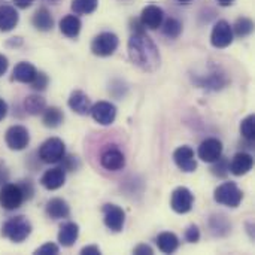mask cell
<instances>
[{
	"instance_id": "1",
	"label": "cell",
	"mask_w": 255,
	"mask_h": 255,
	"mask_svg": "<svg viewBox=\"0 0 255 255\" xmlns=\"http://www.w3.org/2000/svg\"><path fill=\"white\" fill-rule=\"evenodd\" d=\"M128 57L134 66L143 72H155L160 66V51L154 40L143 33H133L127 43Z\"/></svg>"
},
{
	"instance_id": "2",
	"label": "cell",
	"mask_w": 255,
	"mask_h": 255,
	"mask_svg": "<svg viewBox=\"0 0 255 255\" xmlns=\"http://www.w3.org/2000/svg\"><path fill=\"white\" fill-rule=\"evenodd\" d=\"M31 230H33L31 223L25 217L18 215V217H13V218L7 220L3 224L1 236L9 239L13 244H21L31 235Z\"/></svg>"
},
{
	"instance_id": "3",
	"label": "cell",
	"mask_w": 255,
	"mask_h": 255,
	"mask_svg": "<svg viewBox=\"0 0 255 255\" xmlns=\"http://www.w3.org/2000/svg\"><path fill=\"white\" fill-rule=\"evenodd\" d=\"M214 200L218 205L227 206V208H238L244 200V193L238 187L236 182L227 181L218 185L214 191Z\"/></svg>"
},
{
	"instance_id": "4",
	"label": "cell",
	"mask_w": 255,
	"mask_h": 255,
	"mask_svg": "<svg viewBox=\"0 0 255 255\" xmlns=\"http://www.w3.org/2000/svg\"><path fill=\"white\" fill-rule=\"evenodd\" d=\"M37 154L42 163H46V164L60 163L61 158L66 155V145L58 137H49L40 145Z\"/></svg>"
},
{
	"instance_id": "5",
	"label": "cell",
	"mask_w": 255,
	"mask_h": 255,
	"mask_svg": "<svg viewBox=\"0 0 255 255\" xmlns=\"http://www.w3.org/2000/svg\"><path fill=\"white\" fill-rule=\"evenodd\" d=\"M120 45V39L112 31L99 33L91 42V52L97 57H109L112 55Z\"/></svg>"
},
{
	"instance_id": "6",
	"label": "cell",
	"mask_w": 255,
	"mask_h": 255,
	"mask_svg": "<svg viewBox=\"0 0 255 255\" xmlns=\"http://www.w3.org/2000/svg\"><path fill=\"white\" fill-rule=\"evenodd\" d=\"M25 202L19 184H4L0 188V206L6 211H15Z\"/></svg>"
},
{
	"instance_id": "7",
	"label": "cell",
	"mask_w": 255,
	"mask_h": 255,
	"mask_svg": "<svg viewBox=\"0 0 255 255\" xmlns=\"http://www.w3.org/2000/svg\"><path fill=\"white\" fill-rule=\"evenodd\" d=\"M4 140L9 149L12 151H22L28 146L30 143V133L24 126H12L7 128L4 134Z\"/></svg>"
},
{
	"instance_id": "8",
	"label": "cell",
	"mask_w": 255,
	"mask_h": 255,
	"mask_svg": "<svg viewBox=\"0 0 255 255\" xmlns=\"http://www.w3.org/2000/svg\"><path fill=\"white\" fill-rule=\"evenodd\" d=\"M194 205V194L187 187H178L170 196V208L176 214H188Z\"/></svg>"
},
{
	"instance_id": "9",
	"label": "cell",
	"mask_w": 255,
	"mask_h": 255,
	"mask_svg": "<svg viewBox=\"0 0 255 255\" xmlns=\"http://www.w3.org/2000/svg\"><path fill=\"white\" fill-rule=\"evenodd\" d=\"M103 221L111 232L120 233L126 224V212L118 205L108 203L103 206Z\"/></svg>"
},
{
	"instance_id": "10",
	"label": "cell",
	"mask_w": 255,
	"mask_h": 255,
	"mask_svg": "<svg viewBox=\"0 0 255 255\" xmlns=\"http://www.w3.org/2000/svg\"><path fill=\"white\" fill-rule=\"evenodd\" d=\"M233 39H235L233 28L227 21L221 19L214 25L212 33H211V43H212L214 48L224 49V48L232 45Z\"/></svg>"
},
{
	"instance_id": "11",
	"label": "cell",
	"mask_w": 255,
	"mask_h": 255,
	"mask_svg": "<svg viewBox=\"0 0 255 255\" xmlns=\"http://www.w3.org/2000/svg\"><path fill=\"white\" fill-rule=\"evenodd\" d=\"M173 161L178 166V169L185 173H193L197 169V160H196L194 149L188 145H182L178 149H175Z\"/></svg>"
},
{
	"instance_id": "12",
	"label": "cell",
	"mask_w": 255,
	"mask_h": 255,
	"mask_svg": "<svg viewBox=\"0 0 255 255\" xmlns=\"http://www.w3.org/2000/svg\"><path fill=\"white\" fill-rule=\"evenodd\" d=\"M90 115L96 123L100 126H111L115 123L117 118V108L111 102H97L96 105L91 106Z\"/></svg>"
},
{
	"instance_id": "13",
	"label": "cell",
	"mask_w": 255,
	"mask_h": 255,
	"mask_svg": "<svg viewBox=\"0 0 255 255\" xmlns=\"http://www.w3.org/2000/svg\"><path fill=\"white\" fill-rule=\"evenodd\" d=\"M223 142L217 137H209L205 139L197 151V155L202 161L205 163H214L223 155Z\"/></svg>"
},
{
	"instance_id": "14",
	"label": "cell",
	"mask_w": 255,
	"mask_h": 255,
	"mask_svg": "<svg viewBox=\"0 0 255 255\" xmlns=\"http://www.w3.org/2000/svg\"><path fill=\"white\" fill-rule=\"evenodd\" d=\"M139 19L145 28L157 30L158 27H161V24L164 21V10L157 4H148L142 9Z\"/></svg>"
},
{
	"instance_id": "15",
	"label": "cell",
	"mask_w": 255,
	"mask_h": 255,
	"mask_svg": "<svg viewBox=\"0 0 255 255\" xmlns=\"http://www.w3.org/2000/svg\"><path fill=\"white\" fill-rule=\"evenodd\" d=\"M100 164L109 172L123 170L126 166V155L118 148H109L100 155Z\"/></svg>"
},
{
	"instance_id": "16",
	"label": "cell",
	"mask_w": 255,
	"mask_h": 255,
	"mask_svg": "<svg viewBox=\"0 0 255 255\" xmlns=\"http://www.w3.org/2000/svg\"><path fill=\"white\" fill-rule=\"evenodd\" d=\"M230 172L235 176H244L247 173H250L254 167V158L251 154L248 152H238L235 154V157L232 158V161L229 163Z\"/></svg>"
},
{
	"instance_id": "17",
	"label": "cell",
	"mask_w": 255,
	"mask_h": 255,
	"mask_svg": "<svg viewBox=\"0 0 255 255\" xmlns=\"http://www.w3.org/2000/svg\"><path fill=\"white\" fill-rule=\"evenodd\" d=\"M66 182V172L63 167H52L49 170H46L42 178H40V184L43 188H46L48 191H55L58 188H61Z\"/></svg>"
},
{
	"instance_id": "18",
	"label": "cell",
	"mask_w": 255,
	"mask_h": 255,
	"mask_svg": "<svg viewBox=\"0 0 255 255\" xmlns=\"http://www.w3.org/2000/svg\"><path fill=\"white\" fill-rule=\"evenodd\" d=\"M67 105L69 108L78 114V115H90V111H91V99L81 90H75L70 96H69V100H67Z\"/></svg>"
},
{
	"instance_id": "19",
	"label": "cell",
	"mask_w": 255,
	"mask_h": 255,
	"mask_svg": "<svg viewBox=\"0 0 255 255\" xmlns=\"http://www.w3.org/2000/svg\"><path fill=\"white\" fill-rule=\"evenodd\" d=\"M45 212L52 220H64L70 217V206L66 200L60 197H54L46 202Z\"/></svg>"
},
{
	"instance_id": "20",
	"label": "cell",
	"mask_w": 255,
	"mask_h": 255,
	"mask_svg": "<svg viewBox=\"0 0 255 255\" xmlns=\"http://www.w3.org/2000/svg\"><path fill=\"white\" fill-rule=\"evenodd\" d=\"M79 238V226L76 223H66L60 227L58 232V244L63 248H70Z\"/></svg>"
},
{
	"instance_id": "21",
	"label": "cell",
	"mask_w": 255,
	"mask_h": 255,
	"mask_svg": "<svg viewBox=\"0 0 255 255\" xmlns=\"http://www.w3.org/2000/svg\"><path fill=\"white\" fill-rule=\"evenodd\" d=\"M19 21L18 10L10 4H0V31H10Z\"/></svg>"
},
{
	"instance_id": "22",
	"label": "cell",
	"mask_w": 255,
	"mask_h": 255,
	"mask_svg": "<svg viewBox=\"0 0 255 255\" xmlns=\"http://www.w3.org/2000/svg\"><path fill=\"white\" fill-rule=\"evenodd\" d=\"M37 73V69L28 63V61H21L13 67L12 72V81L21 82V84H30Z\"/></svg>"
},
{
	"instance_id": "23",
	"label": "cell",
	"mask_w": 255,
	"mask_h": 255,
	"mask_svg": "<svg viewBox=\"0 0 255 255\" xmlns=\"http://www.w3.org/2000/svg\"><path fill=\"white\" fill-rule=\"evenodd\" d=\"M31 24L39 31H51L54 27V18L46 7H39L31 18Z\"/></svg>"
},
{
	"instance_id": "24",
	"label": "cell",
	"mask_w": 255,
	"mask_h": 255,
	"mask_svg": "<svg viewBox=\"0 0 255 255\" xmlns=\"http://www.w3.org/2000/svg\"><path fill=\"white\" fill-rule=\"evenodd\" d=\"M58 27H60V31H61L64 36H67V37H70V39H75V37H78V34L81 33L82 22H81V19H79L76 15H66V16H63V18L60 19Z\"/></svg>"
},
{
	"instance_id": "25",
	"label": "cell",
	"mask_w": 255,
	"mask_h": 255,
	"mask_svg": "<svg viewBox=\"0 0 255 255\" xmlns=\"http://www.w3.org/2000/svg\"><path fill=\"white\" fill-rule=\"evenodd\" d=\"M157 247L163 254H173L179 248V239L172 232H163L157 236Z\"/></svg>"
},
{
	"instance_id": "26",
	"label": "cell",
	"mask_w": 255,
	"mask_h": 255,
	"mask_svg": "<svg viewBox=\"0 0 255 255\" xmlns=\"http://www.w3.org/2000/svg\"><path fill=\"white\" fill-rule=\"evenodd\" d=\"M63 120H64V114L57 106L45 108V111L42 112V123L48 128H57V127H60L63 124Z\"/></svg>"
},
{
	"instance_id": "27",
	"label": "cell",
	"mask_w": 255,
	"mask_h": 255,
	"mask_svg": "<svg viewBox=\"0 0 255 255\" xmlns=\"http://www.w3.org/2000/svg\"><path fill=\"white\" fill-rule=\"evenodd\" d=\"M22 106H24V111H25L28 115L36 117V115H40V114L45 111L46 102H45V99H43L42 96H39V94H30V96H27V97L24 99Z\"/></svg>"
},
{
	"instance_id": "28",
	"label": "cell",
	"mask_w": 255,
	"mask_h": 255,
	"mask_svg": "<svg viewBox=\"0 0 255 255\" xmlns=\"http://www.w3.org/2000/svg\"><path fill=\"white\" fill-rule=\"evenodd\" d=\"M196 84H197L200 88L220 90V88H223V87L227 84V79H226V76H224V75L214 72V73L208 75V78H206V76H199V78L196 79Z\"/></svg>"
},
{
	"instance_id": "29",
	"label": "cell",
	"mask_w": 255,
	"mask_h": 255,
	"mask_svg": "<svg viewBox=\"0 0 255 255\" xmlns=\"http://www.w3.org/2000/svg\"><path fill=\"white\" fill-rule=\"evenodd\" d=\"M99 6V0H72V10L76 15H90Z\"/></svg>"
},
{
	"instance_id": "30",
	"label": "cell",
	"mask_w": 255,
	"mask_h": 255,
	"mask_svg": "<svg viewBox=\"0 0 255 255\" xmlns=\"http://www.w3.org/2000/svg\"><path fill=\"white\" fill-rule=\"evenodd\" d=\"M233 28V34L238 36V37H247L253 33L254 30V22L251 18H247V16H241L236 19L235 25L232 27Z\"/></svg>"
},
{
	"instance_id": "31",
	"label": "cell",
	"mask_w": 255,
	"mask_h": 255,
	"mask_svg": "<svg viewBox=\"0 0 255 255\" xmlns=\"http://www.w3.org/2000/svg\"><path fill=\"white\" fill-rule=\"evenodd\" d=\"M161 28L163 34L167 36L169 39H176L182 33V24L176 18H167L166 21H163Z\"/></svg>"
},
{
	"instance_id": "32",
	"label": "cell",
	"mask_w": 255,
	"mask_h": 255,
	"mask_svg": "<svg viewBox=\"0 0 255 255\" xmlns=\"http://www.w3.org/2000/svg\"><path fill=\"white\" fill-rule=\"evenodd\" d=\"M211 230L218 235V236H223L221 232H224V235H227L230 232V224L229 221L226 220V217L223 215H214L211 218Z\"/></svg>"
},
{
	"instance_id": "33",
	"label": "cell",
	"mask_w": 255,
	"mask_h": 255,
	"mask_svg": "<svg viewBox=\"0 0 255 255\" xmlns=\"http://www.w3.org/2000/svg\"><path fill=\"white\" fill-rule=\"evenodd\" d=\"M254 123V115H248V117H247L245 120H242V123H241V134H242L248 142H254L255 139Z\"/></svg>"
},
{
	"instance_id": "34",
	"label": "cell",
	"mask_w": 255,
	"mask_h": 255,
	"mask_svg": "<svg viewBox=\"0 0 255 255\" xmlns=\"http://www.w3.org/2000/svg\"><path fill=\"white\" fill-rule=\"evenodd\" d=\"M214 166H212V173L215 175V176H218V178H224V176H227L229 175V172H230V167H229V161L226 160V158H223V155L217 160V161H214L212 163Z\"/></svg>"
},
{
	"instance_id": "35",
	"label": "cell",
	"mask_w": 255,
	"mask_h": 255,
	"mask_svg": "<svg viewBox=\"0 0 255 255\" xmlns=\"http://www.w3.org/2000/svg\"><path fill=\"white\" fill-rule=\"evenodd\" d=\"M48 84H49L48 75L43 73V72H37L34 79L30 82V88H33L34 91H43V90H46Z\"/></svg>"
},
{
	"instance_id": "36",
	"label": "cell",
	"mask_w": 255,
	"mask_h": 255,
	"mask_svg": "<svg viewBox=\"0 0 255 255\" xmlns=\"http://www.w3.org/2000/svg\"><path fill=\"white\" fill-rule=\"evenodd\" d=\"M60 163H61L60 167H63L64 172H75V170L79 167V161H78V158L73 157V155H64V157L61 158Z\"/></svg>"
},
{
	"instance_id": "37",
	"label": "cell",
	"mask_w": 255,
	"mask_h": 255,
	"mask_svg": "<svg viewBox=\"0 0 255 255\" xmlns=\"http://www.w3.org/2000/svg\"><path fill=\"white\" fill-rule=\"evenodd\" d=\"M60 253V248H58V245H55V244H52V242H46V244H43L42 247H39L36 251H34V254L36 255H55Z\"/></svg>"
},
{
	"instance_id": "38",
	"label": "cell",
	"mask_w": 255,
	"mask_h": 255,
	"mask_svg": "<svg viewBox=\"0 0 255 255\" xmlns=\"http://www.w3.org/2000/svg\"><path fill=\"white\" fill-rule=\"evenodd\" d=\"M200 239V230L196 224H191L187 227L185 230V241L190 242V244H197Z\"/></svg>"
},
{
	"instance_id": "39",
	"label": "cell",
	"mask_w": 255,
	"mask_h": 255,
	"mask_svg": "<svg viewBox=\"0 0 255 255\" xmlns=\"http://www.w3.org/2000/svg\"><path fill=\"white\" fill-rule=\"evenodd\" d=\"M19 187H21V190H22V193H24V199L25 200H30L31 197H33V194H34V187H33V182L31 181H21L19 182Z\"/></svg>"
},
{
	"instance_id": "40",
	"label": "cell",
	"mask_w": 255,
	"mask_h": 255,
	"mask_svg": "<svg viewBox=\"0 0 255 255\" xmlns=\"http://www.w3.org/2000/svg\"><path fill=\"white\" fill-rule=\"evenodd\" d=\"M133 254L134 255H152L154 254V250L146 245V244H139L134 250H133Z\"/></svg>"
},
{
	"instance_id": "41",
	"label": "cell",
	"mask_w": 255,
	"mask_h": 255,
	"mask_svg": "<svg viewBox=\"0 0 255 255\" xmlns=\"http://www.w3.org/2000/svg\"><path fill=\"white\" fill-rule=\"evenodd\" d=\"M130 28H131L133 33H143V31L146 30V28L142 25V22H140L139 18H131V19H130Z\"/></svg>"
},
{
	"instance_id": "42",
	"label": "cell",
	"mask_w": 255,
	"mask_h": 255,
	"mask_svg": "<svg viewBox=\"0 0 255 255\" xmlns=\"http://www.w3.org/2000/svg\"><path fill=\"white\" fill-rule=\"evenodd\" d=\"M81 254L82 255H100L102 251L97 245H87L81 250Z\"/></svg>"
},
{
	"instance_id": "43",
	"label": "cell",
	"mask_w": 255,
	"mask_h": 255,
	"mask_svg": "<svg viewBox=\"0 0 255 255\" xmlns=\"http://www.w3.org/2000/svg\"><path fill=\"white\" fill-rule=\"evenodd\" d=\"M7 181H9V170L4 166V163L0 161V187L7 184Z\"/></svg>"
},
{
	"instance_id": "44",
	"label": "cell",
	"mask_w": 255,
	"mask_h": 255,
	"mask_svg": "<svg viewBox=\"0 0 255 255\" xmlns=\"http://www.w3.org/2000/svg\"><path fill=\"white\" fill-rule=\"evenodd\" d=\"M7 67H9V61H7V58H6L3 54H0V76H3V75L6 73Z\"/></svg>"
},
{
	"instance_id": "45",
	"label": "cell",
	"mask_w": 255,
	"mask_h": 255,
	"mask_svg": "<svg viewBox=\"0 0 255 255\" xmlns=\"http://www.w3.org/2000/svg\"><path fill=\"white\" fill-rule=\"evenodd\" d=\"M7 103L3 100V99H0V121H3L4 118H6V115H7Z\"/></svg>"
},
{
	"instance_id": "46",
	"label": "cell",
	"mask_w": 255,
	"mask_h": 255,
	"mask_svg": "<svg viewBox=\"0 0 255 255\" xmlns=\"http://www.w3.org/2000/svg\"><path fill=\"white\" fill-rule=\"evenodd\" d=\"M33 1H34V0H13L15 6L19 7V9H27V7H30Z\"/></svg>"
},
{
	"instance_id": "47",
	"label": "cell",
	"mask_w": 255,
	"mask_h": 255,
	"mask_svg": "<svg viewBox=\"0 0 255 255\" xmlns=\"http://www.w3.org/2000/svg\"><path fill=\"white\" fill-rule=\"evenodd\" d=\"M217 1H218V4H221V6H230V4H233L235 0H217Z\"/></svg>"
},
{
	"instance_id": "48",
	"label": "cell",
	"mask_w": 255,
	"mask_h": 255,
	"mask_svg": "<svg viewBox=\"0 0 255 255\" xmlns=\"http://www.w3.org/2000/svg\"><path fill=\"white\" fill-rule=\"evenodd\" d=\"M176 1H179V3H182V4H187V3H190L191 0H176Z\"/></svg>"
},
{
	"instance_id": "49",
	"label": "cell",
	"mask_w": 255,
	"mask_h": 255,
	"mask_svg": "<svg viewBox=\"0 0 255 255\" xmlns=\"http://www.w3.org/2000/svg\"><path fill=\"white\" fill-rule=\"evenodd\" d=\"M48 1H51V3H57V1H60V0H48Z\"/></svg>"
},
{
	"instance_id": "50",
	"label": "cell",
	"mask_w": 255,
	"mask_h": 255,
	"mask_svg": "<svg viewBox=\"0 0 255 255\" xmlns=\"http://www.w3.org/2000/svg\"><path fill=\"white\" fill-rule=\"evenodd\" d=\"M123 1H124V0H123Z\"/></svg>"
}]
</instances>
